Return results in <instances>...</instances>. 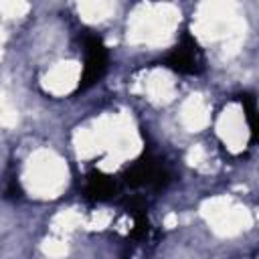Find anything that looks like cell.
<instances>
[{"label":"cell","instance_id":"1","mask_svg":"<svg viewBox=\"0 0 259 259\" xmlns=\"http://www.w3.org/2000/svg\"><path fill=\"white\" fill-rule=\"evenodd\" d=\"M172 67H176L178 71H194L196 69V63H198V51H196V45L194 42H188L186 47H180L174 51L172 59H170Z\"/></svg>","mask_w":259,"mask_h":259}]
</instances>
